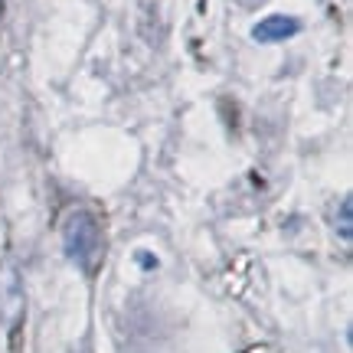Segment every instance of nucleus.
I'll use <instances>...</instances> for the list:
<instances>
[{
	"instance_id": "2",
	"label": "nucleus",
	"mask_w": 353,
	"mask_h": 353,
	"mask_svg": "<svg viewBox=\"0 0 353 353\" xmlns=\"http://www.w3.org/2000/svg\"><path fill=\"white\" fill-rule=\"evenodd\" d=\"M301 26H298V20L294 17H265L262 23L252 30V37L259 39V43H281V39L294 37Z\"/></svg>"
},
{
	"instance_id": "1",
	"label": "nucleus",
	"mask_w": 353,
	"mask_h": 353,
	"mask_svg": "<svg viewBox=\"0 0 353 353\" xmlns=\"http://www.w3.org/2000/svg\"><path fill=\"white\" fill-rule=\"evenodd\" d=\"M63 242H65V252L72 262H79L85 272L95 268L101 255V229L95 223V216L79 210L65 219V229H63Z\"/></svg>"
},
{
	"instance_id": "3",
	"label": "nucleus",
	"mask_w": 353,
	"mask_h": 353,
	"mask_svg": "<svg viewBox=\"0 0 353 353\" xmlns=\"http://www.w3.org/2000/svg\"><path fill=\"white\" fill-rule=\"evenodd\" d=\"M341 236L343 239H350V203H343L341 206Z\"/></svg>"
}]
</instances>
